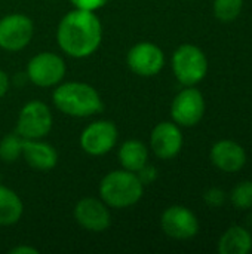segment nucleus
I'll return each mask as SVG.
<instances>
[{"label":"nucleus","instance_id":"6","mask_svg":"<svg viewBox=\"0 0 252 254\" xmlns=\"http://www.w3.org/2000/svg\"><path fill=\"white\" fill-rule=\"evenodd\" d=\"M64 60L53 52L36 54L27 64V77L39 88H50L61 83L65 76Z\"/></svg>","mask_w":252,"mask_h":254},{"label":"nucleus","instance_id":"16","mask_svg":"<svg viewBox=\"0 0 252 254\" xmlns=\"http://www.w3.org/2000/svg\"><path fill=\"white\" fill-rule=\"evenodd\" d=\"M220 254H248L252 252L251 232L239 225L230 226L218 240Z\"/></svg>","mask_w":252,"mask_h":254},{"label":"nucleus","instance_id":"8","mask_svg":"<svg viewBox=\"0 0 252 254\" xmlns=\"http://www.w3.org/2000/svg\"><path fill=\"white\" fill-rule=\"evenodd\" d=\"M203 115L205 98L202 92L193 86H186L183 91H180L171 104L172 121L180 127H195L202 121Z\"/></svg>","mask_w":252,"mask_h":254},{"label":"nucleus","instance_id":"10","mask_svg":"<svg viewBox=\"0 0 252 254\" xmlns=\"http://www.w3.org/2000/svg\"><path fill=\"white\" fill-rule=\"evenodd\" d=\"M126 64L132 73L141 77H151L160 73L165 65L163 51L151 42H140L134 45L128 55Z\"/></svg>","mask_w":252,"mask_h":254},{"label":"nucleus","instance_id":"7","mask_svg":"<svg viewBox=\"0 0 252 254\" xmlns=\"http://www.w3.org/2000/svg\"><path fill=\"white\" fill-rule=\"evenodd\" d=\"M34 34V24L24 13H9L0 19V48L18 52L28 46Z\"/></svg>","mask_w":252,"mask_h":254},{"label":"nucleus","instance_id":"24","mask_svg":"<svg viewBox=\"0 0 252 254\" xmlns=\"http://www.w3.org/2000/svg\"><path fill=\"white\" fill-rule=\"evenodd\" d=\"M137 176L140 177V180H141V183L146 186V185H150V183H153L154 180H156V177H157V170L154 168V167H151V165H144L138 173H137Z\"/></svg>","mask_w":252,"mask_h":254},{"label":"nucleus","instance_id":"23","mask_svg":"<svg viewBox=\"0 0 252 254\" xmlns=\"http://www.w3.org/2000/svg\"><path fill=\"white\" fill-rule=\"evenodd\" d=\"M108 0H70V3L77 7V9H85V10H98L101 9Z\"/></svg>","mask_w":252,"mask_h":254},{"label":"nucleus","instance_id":"11","mask_svg":"<svg viewBox=\"0 0 252 254\" xmlns=\"http://www.w3.org/2000/svg\"><path fill=\"white\" fill-rule=\"evenodd\" d=\"M162 231L174 240H192L199 232V220L192 210L184 205L168 207L160 217Z\"/></svg>","mask_w":252,"mask_h":254},{"label":"nucleus","instance_id":"5","mask_svg":"<svg viewBox=\"0 0 252 254\" xmlns=\"http://www.w3.org/2000/svg\"><path fill=\"white\" fill-rule=\"evenodd\" d=\"M53 118L49 106L40 100H31L19 112L16 134L27 140H40L52 129Z\"/></svg>","mask_w":252,"mask_h":254},{"label":"nucleus","instance_id":"19","mask_svg":"<svg viewBox=\"0 0 252 254\" xmlns=\"http://www.w3.org/2000/svg\"><path fill=\"white\" fill-rule=\"evenodd\" d=\"M22 156V137L15 134H6L0 140V159L6 164H12Z\"/></svg>","mask_w":252,"mask_h":254},{"label":"nucleus","instance_id":"26","mask_svg":"<svg viewBox=\"0 0 252 254\" xmlns=\"http://www.w3.org/2000/svg\"><path fill=\"white\" fill-rule=\"evenodd\" d=\"M10 254H39V250L31 246H18L10 249Z\"/></svg>","mask_w":252,"mask_h":254},{"label":"nucleus","instance_id":"20","mask_svg":"<svg viewBox=\"0 0 252 254\" xmlns=\"http://www.w3.org/2000/svg\"><path fill=\"white\" fill-rule=\"evenodd\" d=\"M214 15L223 22L235 21L244 7V0H214Z\"/></svg>","mask_w":252,"mask_h":254},{"label":"nucleus","instance_id":"13","mask_svg":"<svg viewBox=\"0 0 252 254\" xmlns=\"http://www.w3.org/2000/svg\"><path fill=\"white\" fill-rule=\"evenodd\" d=\"M183 132L175 122H160L150 134V147L160 159H172L183 149Z\"/></svg>","mask_w":252,"mask_h":254},{"label":"nucleus","instance_id":"4","mask_svg":"<svg viewBox=\"0 0 252 254\" xmlns=\"http://www.w3.org/2000/svg\"><path fill=\"white\" fill-rule=\"evenodd\" d=\"M171 64L174 76L184 86H195L202 82L209 67L205 52L192 43L178 46L172 55Z\"/></svg>","mask_w":252,"mask_h":254},{"label":"nucleus","instance_id":"22","mask_svg":"<svg viewBox=\"0 0 252 254\" xmlns=\"http://www.w3.org/2000/svg\"><path fill=\"white\" fill-rule=\"evenodd\" d=\"M203 201L206 205L212 208H218L226 202V192L220 188H209L203 193Z\"/></svg>","mask_w":252,"mask_h":254},{"label":"nucleus","instance_id":"27","mask_svg":"<svg viewBox=\"0 0 252 254\" xmlns=\"http://www.w3.org/2000/svg\"><path fill=\"white\" fill-rule=\"evenodd\" d=\"M248 220H250V223H251V226H252V214L250 216V219H248Z\"/></svg>","mask_w":252,"mask_h":254},{"label":"nucleus","instance_id":"12","mask_svg":"<svg viewBox=\"0 0 252 254\" xmlns=\"http://www.w3.org/2000/svg\"><path fill=\"white\" fill-rule=\"evenodd\" d=\"M76 222L89 232H104L111 225V214L108 205L102 199L92 196L80 199L74 207Z\"/></svg>","mask_w":252,"mask_h":254},{"label":"nucleus","instance_id":"17","mask_svg":"<svg viewBox=\"0 0 252 254\" xmlns=\"http://www.w3.org/2000/svg\"><path fill=\"white\" fill-rule=\"evenodd\" d=\"M117 156L123 170L138 173L149 162V149L140 140H126L122 143Z\"/></svg>","mask_w":252,"mask_h":254},{"label":"nucleus","instance_id":"15","mask_svg":"<svg viewBox=\"0 0 252 254\" xmlns=\"http://www.w3.org/2000/svg\"><path fill=\"white\" fill-rule=\"evenodd\" d=\"M22 156L37 171H50L58 164V152L49 143L22 138Z\"/></svg>","mask_w":252,"mask_h":254},{"label":"nucleus","instance_id":"14","mask_svg":"<svg viewBox=\"0 0 252 254\" xmlns=\"http://www.w3.org/2000/svg\"><path fill=\"white\" fill-rule=\"evenodd\" d=\"M209 158L211 162L224 173H238L247 164L245 149L233 140H220L214 143Z\"/></svg>","mask_w":252,"mask_h":254},{"label":"nucleus","instance_id":"9","mask_svg":"<svg viewBox=\"0 0 252 254\" xmlns=\"http://www.w3.org/2000/svg\"><path fill=\"white\" fill-rule=\"evenodd\" d=\"M117 137V127L111 121H95L82 131L79 143L85 153L102 156L116 146Z\"/></svg>","mask_w":252,"mask_h":254},{"label":"nucleus","instance_id":"21","mask_svg":"<svg viewBox=\"0 0 252 254\" xmlns=\"http://www.w3.org/2000/svg\"><path fill=\"white\" fill-rule=\"evenodd\" d=\"M230 201L238 210L252 208V180L238 183L230 192Z\"/></svg>","mask_w":252,"mask_h":254},{"label":"nucleus","instance_id":"1","mask_svg":"<svg viewBox=\"0 0 252 254\" xmlns=\"http://www.w3.org/2000/svg\"><path fill=\"white\" fill-rule=\"evenodd\" d=\"M102 40V25L92 10L77 9L67 12L56 28V43L64 54L73 58H88L97 52Z\"/></svg>","mask_w":252,"mask_h":254},{"label":"nucleus","instance_id":"2","mask_svg":"<svg viewBox=\"0 0 252 254\" xmlns=\"http://www.w3.org/2000/svg\"><path fill=\"white\" fill-rule=\"evenodd\" d=\"M52 101L61 113L71 118H89L102 110V100L98 91L83 82L56 85Z\"/></svg>","mask_w":252,"mask_h":254},{"label":"nucleus","instance_id":"25","mask_svg":"<svg viewBox=\"0 0 252 254\" xmlns=\"http://www.w3.org/2000/svg\"><path fill=\"white\" fill-rule=\"evenodd\" d=\"M9 85H10V82H9V76L3 71V70H0V100L6 95V92L9 91Z\"/></svg>","mask_w":252,"mask_h":254},{"label":"nucleus","instance_id":"18","mask_svg":"<svg viewBox=\"0 0 252 254\" xmlns=\"http://www.w3.org/2000/svg\"><path fill=\"white\" fill-rule=\"evenodd\" d=\"M24 213L21 198L12 189L0 185V226H12L19 222Z\"/></svg>","mask_w":252,"mask_h":254},{"label":"nucleus","instance_id":"3","mask_svg":"<svg viewBox=\"0 0 252 254\" xmlns=\"http://www.w3.org/2000/svg\"><path fill=\"white\" fill-rule=\"evenodd\" d=\"M144 193V185L137 173L114 170L105 174L100 183V196L111 208H129L135 205Z\"/></svg>","mask_w":252,"mask_h":254}]
</instances>
